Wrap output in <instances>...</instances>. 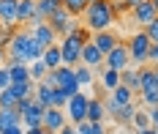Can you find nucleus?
Here are the masks:
<instances>
[{
    "label": "nucleus",
    "mask_w": 158,
    "mask_h": 134,
    "mask_svg": "<svg viewBox=\"0 0 158 134\" xmlns=\"http://www.w3.org/2000/svg\"><path fill=\"white\" fill-rule=\"evenodd\" d=\"M120 85H126L131 90H139V85H142V68H123L120 71Z\"/></svg>",
    "instance_id": "f3484780"
},
{
    "label": "nucleus",
    "mask_w": 158,
    "mask_h": 134,
    "mask_svg": "<svg viewBox=\"0 0 158 134\" xmlns=\"http://www.w3.org/2000/svg\"><path fill=\"white\" fill-rule=\"evenodd\" d=\"M30 28H33V30H30L33 38H35L44 50L52 47V44H57V33H55V28H52L49 22H38V25H30Z\"/></svg>",
    "instance_id": "f8f14e48"
},
{
    "label": "nucleus",
    "mask_w": 158,
    "mask_h": 134,
    "mask_svg": "<svg viewBox=\"0 0 158 134\" xmlns=\"http://www.w3.org/2000/svg\"><path fill=\"white\" fill-rule=\"evenodd\" d=\"M101 85H104V90H106V93H112V90L120 85V71L104 66V71H101Z\"/></svg>",
    "instance_id": "393cba45"
},
{
    "label": "nucleus",
    "mask_w": 158,
    "mask_h": 134,
    "mask_svg": "<svg viewBox=\"0 0 158 134\" xmlns=\"http://www.w3.org/2000/svg\"><path fill=\"white\" fill-rule=\"evenodd\" d=\"M41 60L47 63V68H60V66H63L60 44H52V47H47V50H44V55H41Z\"/></svg>",
    "instance_id": "4be33fe9"
},
{
    "label": "nucleus",
    "mask_w": 158,
    "mask_h": 134,
    "mask_svg": "<svg viewBox=\"0 0 158 134\" xmlns=\"http://www.w3.org/2000/svg\"><path fill=\"white\" fill-rule=\"evenodd\" d=\"M82 63L90 66V68H95V71H104V52L93 44V38L82 47Z\"/></svg>",
    "instance_id": "ddd939ff"
},
{
    "label": "nucleus",
    "mask_w": 158,
    "mask_h": 134,
    "mask_svg": "<svg viewBox=\"0 0 158 134\" xmlns=\"http://www.w3.org/2000/svg\"><path fill=\"white\" fill-rule=\"evenodd\" d=\"M3 60H6V47H3V41H0V66H3Z\"/></svg>",
    "instance_id": "c03bdc74"
},
{
    "label": "nucleus",
    "mask_w": 158,
    "mask_h": 134,
    "mask_svg": "<svg viewBox=\"0 0 158 134\" xmlns=\"http://www.w3.org/2000/svg\"><path fill=\"white\" fill-rule=\"evenodd\" d=\"M11 88V68L0 66V90H8Z\"/></svg>",
    "instance_id": "f704fd0d"
},
{
    "label": "nucleus",
    "mask_w": 158,
    "mask_h": 134,
    "mask_svg": "<svg viewBox=\"0 0 158 134\" xmlns=\"http://www.w3.org/2000/svg\"><path fill=\"white\" fill-rule=\"evenodd\" d=\"M79 134H106V129H104V123H90V120H85V123H79L77 126Z\"/></svg>",
    "instance_id": "7c9ffc66"
},
{
    "label": "nucleus",
    "mask_w": 158,
    "mask_h": 134,
    "mask_svg": "<svg viewBox=\"0 0 158 134\" xmlns=\"http://www.w3.org/2000/svg\"><path fill=\"white\" fill-rule=\"evenodd\" d=\"M11 126H22V115L16 110H0V132L11 129Z\"/></svg>",
    "instance_id": "b1692460"
},
{
    "label": "nucleus",
    "mask_w": 158,
    "mask_h": 134,
    "mask_svg": "<svg viewBox=\"0 0 158 134\" xmlns=\"http://www.w3.org/2000/svg\"><path fill=\"white\" fill-rule=\"evenodd\" d=\"M55 90H57V88H49L47 82H38L33 96H35V101H38L41 107H55Z\"/></svg>",
    "instance_id": "a211bd4d"
},
{
    "label": "nucleus",
    "mask_w": 158,
    "mask_h": 134,
    "mask_svg": "<svg viewBox=\"0 0 158 134\" xmlns=\"http://www.w3.org/2000/svg\"><path fill=\"white\" fill-rule=\"evenodd\" d=\"M104 66L106 68H114V71H123V68H128L131 66V55H128V44H117L114 50L104 58Z\"/></svg>",
    "instance_id": "0eeeda50"
},
{
    "label": "nucleus",
    "mask_w": 158,
    "mask_h": 134,
    "mask_svg": "<svg viewBox=\"0 0 158 134\" xmlns=\"http://www.w3.org/2000/svg\"><path fill=\"white\" fill-rule=\"evenodd\" d=\"M16 96L11 90H0V110H16Z\"/></svg>",
    "instance_id": "2f4dec72"
},
{
    "label": "nucleus",
    "mask_w": 158,
    "mask_h": 134,
    "mask_svg": "<svg viewBox=\"0 0 158 134\" xmlns=\"http://www.w3.org/2000/svg\"><path fill=\"white\" fill-rule=\"evenodd\" d=\"M156 71H158V66H156Z\"/></svg>",
    "instance_id": "de8ad7c7"
},
{
    "label": "nucleus",
    "mask_w": 158,
    "mask_h": 134,
    "mask_svg": "<svg viewBox=\"0 0 158 134\" xmlns=\"http://www.w3.org/2000/svg\"><path fill=\"white\" fill-rule=\"evenodd\" d=\"M11 68V82H33L30 80V68L25 63H8Z\"/></svg>",
    "instance_id": "a878e982"
},
{
    "label": "nucleus",
    "mask_w": 158,
    "mask_h": 134,
    "mask_svg": "<svg viewBox=\"0 0 158 134\" xmlns=\"http://www.w3.org/2000/svg\"><path fill=\"white\" fill-rule=\"evenodd\" d=\"M82 41L74 38V36H63V41H60V55H63V66H79L82 63Z\"/></svg>",
    "instance_id": "39448f33"
},
{
    "label": "nucleus",
    "mask_w": 158,
    "mask_h": 134,
    "mask_svg": "<svg viewBox=\"0 0 158 134\" xmlns=\"http://www.w3.org/2000/svg\"><path fill=\"white\" fill-rule=\"evenodd\" d=\"M87 110H90V96L87 93H74L71 99H68V104H65V115H68V120L74 123V126H79V123H85L87 120Z\"/></svg>",
    "instance_id": "7ed1b4c3"
},
{
    "label": "nucleus",
    "mask_w": 158,
    "mask_h": 134,
    "mask_svg": "<svg viewBox=\"0 0 158 134\" xmlns=\"http://www.w3.org/2000/svg\"><path fill=\"white\" fill-rule=\"evenodd\" d=\"M33 17H35V0H19L16 3V19H19V25H30Z\"/></svg>",
    "instance_id": "6ab92c4d"
},
{
    "label": "nucleus",
    "mask_w": 158,
    "mask_h": 134,
    "mask_svg": "<svg viewBox=\"0 0 158 134\" xmlns=\"http://www.w3.org/2000/svg\"><path fill=\"white\" fill-rule=\"evenodd\" d=\"M57 8H63V0H35V17L49 19Z\"/></svg>",
    "instance_id": "412c9836"
},
{
    "label": "nucleus",
    "mask_w": 158,
    "mask_h": 134,
    "mask_svg": "<svg viewBox=\"0 0 158 134\" xmlns=\"http://www.w3.org/2000/svg\"><path fill=\"white\" fill-rule=\"evenodd\" d=\"M47 134H60V132H49V129H47Z\"/></svg>",
    "instance_id": "a18cd8bd"
},
{
    "label": "nucleus",
    "mask_w": 158,
    "mask_h": 134,
    "mask_svg": "<svg viewBox=\"0 0 158 134\" xmlns=\"http://www.w3.org/2000/svg\"><path fill=\"white\" fill-rule=\"evenodd\" d=\"M131 17H134L136 25H142V28H144V25H150V22L158 17V8H156V3H153V0H142L139 6H134V8H131Z\"/></svg>",
    "instance_id": "1a4fd4ad"
},
{
    "label": "nucleus",
    "mask_w": 158,
    "mask_h": 134,
    "mask_svg": "<svg viewBox=\"0 0 158 134\" xmlns=\"http://www.w3.org/2000/svg\"><path fill=\"white\" fill-rule=\"evenodd\" d=\"M27 68H30V80H33V82H35V85L41 82V80L47 77V71H49V68H47V63H44V60H33V63H30V66H27Z\"/></svg>",
    "instance_id": "c756f323"
},
{
    "label": "nucleus",
    "mask_w": 158,
    "mask_h": 134,
    "mask_svg": "<svg viewBox=\"0 0 158 134\" xmlns=\"http://www.w3.org/2000/svg\"><path fill=\"white\" fill-rule=\"evenodd\" d=\"M153 90H158V71H156V66L142 68V85H139V93H153Z\"/></svg>",
    "instance_id": "aec40b11"
},
{
    "label": "nucleus",
    "mask_w": 158,
    "mask_h": 134,
    "mask_svg": "<svg viewBox=\"0 0 158 134\" xmlns=\"http://www.w3.org/2000/svg\"><path fill=\"white\" fill-rule=\"evenodd\" d=\"M147 63H150V66H158V44H150V50H147Z\"/></svg>",
    "instance_id": "e433bc0d"
},
{
    "label": "nucleus",
    "mask_w": 158,
    "mask_h": 134,
    "mask_svg": "<svg viewBox=\"0 0 158 134\" xmlns=\"http://www.w3.org/2000/svg\"><path fill=\"white\" fill-rule=\"evenodd\" d=\"M144 33H147V38H150V44H158V17L150 22V25H144L142 28Z\"/></svg>",
    "instance_id": "72a5a7b5"
},
{
    "label": "nucleus",
    "mask_w": 158,
    "mask_h": 134,
    "mask_svg": "<svg viewBox=\"0 0 158 134\" xmlns=\"http://www.w3.org/2000/svg\"><path fill=\"white\" fill-rule=\"evenodd\" d=\"M90 3H93V0H90Z\"/></svg>",
    "instance_id": "09e8293b"
},
{
    "label": "nucleus",
    "mask_w": 158,
    "mask_h": 134,
    "mask_svg": "<svg viewBox=\"0 0 158 134\" xmlns=\"http://www.w3.org/2000/svg\"><path fill=\"white\" fill-rule=\"evenodd\" d=\"M139 3H142V0H120L114 8H117V11H123V8H134V6H139Z\"/></svg>",
    "instance_id": "4c0bfd02"
},
{
    "label": "nucleus",
    "mask_w": 158,
    "mask_h": 134,
    "mask_svg": "<svg viewBox=\"0 0 158 134\" xmlns=\"http://www.w3.org/2000/svg\"><path fill=\"white\" fill-rule=\"evenodd\" d=\"M82 17H85V28L90 33H101V30H112L114 17H117V8H114L112 0H93Z\"/></svg>",
    "instance_id": "f03ea898"
},
{
    "label": "nucleus",
    "mask_w": 158,
    "mask_h": 134,
    "mask_svg": "<svg viewBox=\"0 0 158 134\" xmlns=\"http://www.w3.org/2000/svg\"><path fill=\"white\" fill-rule=\"evenodd\" d=\"M134 134H158V129H153V126H147V129H139V132H134Z\"/></svg>",
    "instance_id": "37998d69"
},
{
    "label": "nucleus",
    "mask_w": 158,
    "mask_h": 134,
    "mask_svg": "<svg viewBox=\"0 0 158 134\" xmlns=\"http://www.w3.org/2000/svg\"><path fill=\"white\" fill-rule=\"evenodd\" d=\"M147 115H150V126L158 129V107H150V110H147Z\"/></svg>",
    "instance_id": "58836bf2"
},
{
    "label": "nucleus",
    "mask_w": 158,
    "mask_h": 134,
    "mask_svg": "<svg viewBox=\"0 0 158 134\" xmlns=\"http://www.w3.org/2000/svg\"><path fill=\"white\" fill-rule=\"evenodd\" d=\"M87 6H90V0H63V8L71 11V17H82L87 11Z\"/></svg>",
    "instance_id": "c85d7f7f"
},
{
    "label": "nucleus",
    "mask_w": 158,
    "mask_h": 134,
    "mask_svg": "<svg viewBox=\"0 0 158 134\" xmlns=\"http://www.w3.org/2000/svg\"><path fill=\"white\" fill-rule=\"evenodd\" d=\"M74 74H77V82H79V88H90V85L95 82V68L85 66V63L74 66Z\"/></svg>",
    "instance_id": "5701e85b"
},
{
    "label": "nucleus",
    "mask_w": 158,
    "mask_h": 134,
    "mask_svg": "<svg viewBox=\"0 0 158 134\" xmlns=\"http://www.w3.org/2000/svg\"><path fill=\"white\" fill-rule=\"evenodd\" d=\"M25 134H47L44 126H38V129H25Z\"/></svg>",
    "instance_id": "79ce46f5"
},
{
    "label": "nucleus",
    "mask_w": 158,
    "mask_h": 134,
    "mask_svg": "<svg viewBox=\"0 0 158 134\" xmlns=\"http://www.w3.org/2000/svg\"><path fill=\"white\" fill-rule=\"evenodd\" d=\"M47 22L55 28V33H57V36H68L74 28H77V22H74V17H71V11H65V8H57Z\"/></svg>",
    "instance_id": "6e6552de"
},
{
    "label": "nucleus",
    "mask_w": 158,
    "mask_h": 134,
    "mask_svg": "<svg viewBox=\"0 0 158 134\" xmlns=\"http://www.w3.org/2000/svg\"><path fill=\"white\" fill-rule=\"evenodd\" d=\"M153 3H156V8H158V0H153Z\"/></svg>",
    "instance_id": "49530a36"
},
{
    "label": "nucleus",
    "mask_w": 158,
    "mask_h": 134,
    "mask_svg": "<svg viewBox=\"0 0 158 134\" xmlns=\"http://www.w3.org/2000/svg\"><path fill=\"white\" fill-rule=\"evenodd\" d=\"M134 115H136V104L131 101V104H126V107L114 115V123H120V126H131V123H134Z\"/></svg>",
    "instance_id": "bb28decb"
},
{
    "label": "nucleus",
    "mask_w": 158,
    "mask_h": 134,
    "mask_svg": "<svg viewBox=\"0 0 158 134\" xmlns=\"http://www.w3.org/2000/svg\"><path fill=\"white\" fill-rule=\"evenodd\" d=\"M44 110H47V107H41V104L35 101V96H33V104L22 112V126H25V129H38V126H44Z\"/></svg>",
    "instance_id": "9b49d317"
},
{
    "label": "nucleus",
    "mask_w": 158,
    "mask_h": 134,
    "mask_svg": "<svg viewBox=\"0 0 158 134\" xmlns=\"http://www.w3.org/2000/svg\"><path fill=\"white\" fill-rule=\"evenodd\" d=\"M41 55H44V47L33 38L30 30H16L11 44L6 47L8 63H25V66H30L33 60H41Z\"/></svg>",
    "instance_id": "f257e3e1"
},
{
    "label": "nucleus",
    "mask_w": 158,
    "mask_h": 134,
    "mask_svg": "<svg viewBox=\"0 0 158 134\" xmlns=\"http://www.w3.org/2000/svg\"><path fill=\"white\" fill-rule=\"evenodd\" d=\"M60 134H79V132H77V126H74V123H65L63 129H60Z\"/></svg>",
    "instance_id": "ea45409f"
},
{
    "label": "nucleus",
    "mask_w": 158,
    "mask_h": 134,
    "mask_svg": "<svg viewBox=\"0 0 158 134\" xmlns=\"http://www.w3.org/2000/svg\"><path fill=\"white\" fill-rule=\"evenodd\" d=\"M93 44L104 52V58H106V55L120 44V38H117V33H112V30H101V33H93Z\"/></svg>",
    "instance_id": "4468645a"
},
{
    "label": "nucleus",
    "mask_w": 158,
    "mask_h": 134,
    "mask_svg": "<svg viewBox=\"0 0 158 134\" xmlns=\"http://www.w3.org/2000/svg\"><path fill=\"white\" fill-rule=\"evenodd\" d=\"M139 99H142V104L150 110V107H158V90H153V93H139Z\"/></svg>",
    "instance_id": "c9c22d12"
},
{
    "label": "nucleus",
    "mask_w": 158,
    "mask_h": 134,
    "mask_svg": "<svg viewBox=\"0 0 158 134\" xmlns=\"http://www.w3.org/2000/svg\"><path fill=\"white\" fill-rule=\"evenodd\" d=\"M131 126H134V132L147 129V126H150V115H147V112H142V110H136V115H134V123H131Z\"/></svg>",
    "instance_id": "473e14b6"
},
{
    "label": "nucleus",
    "mask_w": 158,
    "mask_h": 134,
    "mask_svg": "<svg viewBox=\"0 0 158 134\" xmlns=\"http://www.w3.org/2000/svg\"><path fill=\"white\" fill-rule=\"evenodd\" d=\"M0 134H25V126H11V129H6Z\"/></svg>",
    "instance_id": "a19ab883"
},
{
    "label": "nucleus",
    "mask_w": 158,
    "mask_h": 134,
    "mask_svg": "<svg viewBox=\"0 0 158 134\" xmlns=\"http://www.w3.org/2000/svg\"><path fill=\"white\" fill-rule=\"evenodd\" d=\"M65 123H71L68 115H65V110H60V107H47V110H44V129L60 132Z\"/></svg>",
    "instance_id": "9d476101"
},
{
    "label": "nucleus",
    "mask_w": 158,
    "mask_h": 134,
    "mask_svg": "<svg viewBox=\"0 0 158 134\" xmlns=\"http://www.w3.org/2000/svg\"><path fill=\"white\" fill-rule=\"evenodd\" d=\"M55 74H57V90L68 93V99H71L74 93H79V90H82V88H79V82H77V74H74V68H71V66L55 68Z\"/></svg>",
    "instance_id": "423d86ee"
},
{
    "label": "nucleus",
    "mask_w": 158,
    "mask_h": 134,
    "mask_svg": "<svg viewBox=\"0 0 158 134\" xmlns=\"http://www.w3.org/2000/svg\"><path fill=\"white\" fill-rule=\"evenodd\" d=\"M106 115H109V112H106L104 99L93 96V99H90V110H87V120H90V123H104V118H106Z\"/></svg>",
    "instance_id": "dca6fc26"
},
{
    "label": "nucleus",
    "mask_w": 158,
    "mask_h": 134,
    "mask_svg": "<svg viewBox=\"0 0 158 134\" xmlns=\"http://www.w3.org/2000/svg\"><path fill=\"white\" fill-rule=\"evenodd\" d=\"M147 50H150V38H147L144 30H136L128 38V55H131L134 66H144L147 63Z\"/></svg>",
    "instance_id": "20e7f679"
},
{
    "label": "nucleus",
    "mask_w": 158,
    "mask_h": 134,
    "mask_svg": "<svg viewBox=\"0 0 158 134\" xmlns=\"http://www.w3.org/2000/svg\"><path fill=\"white\" fill-rule=\"evenodd\" d=\"M16 3L19 0H0V25L6 28H16L19 19H16Z\"/></svg>",
    "instance_id": "2eb2a0df"
},
{
    "label": "nucleus",
    "mask_w": 158,
    "mask_h": 134,
    "mask_svg": "<svg viewBox=\"0 0 158 134\" xmlns=\"http://www.w3.org/2000/svg\"><path fill=\"white\" fill-rule=\"evenodd\" d=\"M11 93H14L16 99H27V96H33L35 93V82H11V88H8Z\"/></svg>",
    "instance_id": "cd10ccee"
}]
</instances>
